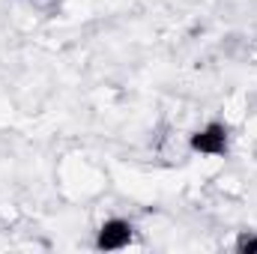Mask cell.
<instances>
[{"label": "cell", "instance_id": "obj_1", "mask_svg": "<svg viewBox=\"0 0 257 254\" xmlns=\"http://www.w3.org/2000/svg\"><path fill=\"white\" fill-rule=\"evenodd\" d=\"M189 147L200 156H224L230 147V132L224 123H206L189 138Z\"/></svg>", "mask_w": 257, "mask_h": 254}, {"label": "cell", "instance_id": "obj_2", "mask_svg": "<svg viewBox=\"0 0 257 254\" xmlns=\"http://www.w3.org/2000/svg\"><path fill=\"white\" fill-rule=\"evenodd\" d=\"M132 236H135L132 221H126V218H108L99 227V233H96V248L99 251H120V248H126L132 242Z\"/></svg>", "mask_w": 257, "mask_h": 254}, {"label": "cell", "instance_id": "obj_3", "mask_svg": "<svg viewBox=\"0 0 257 254\" xmlns=\"http://www.w3.org/2000/svg\"><path fill=\"white\" fill-rule=\"evenodd\" d=\"M236 251L239 254H257V233H242L236 239Z\"/></svg>", "mask_w": 257, "mask_h": 254}]
</instances>
